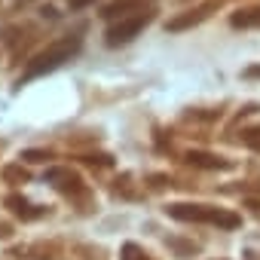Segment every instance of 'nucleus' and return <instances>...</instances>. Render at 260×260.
I'll use <instances>...</instances> for the list:
<instances>
[{
	"instance_id": "1",
	"label": "nucleus",
	"mask_w": 260,
	"mask_h": 260,
	"mask_svg": "<svg viewBox=\"0 0 260 260\" xmlns=\"http://www.w3.org/2000/svg\"><path fill=\"white\" fill-rule=\"evenodd\" d=\"M74 49H77V40H68V43H58V46H52L49 52H43V55H40V58L31 64V68H28V77H34V74H43V71H52V68H55V64H58V61L68 55V52H74Z\"/></svg>"
}]
</instances>
